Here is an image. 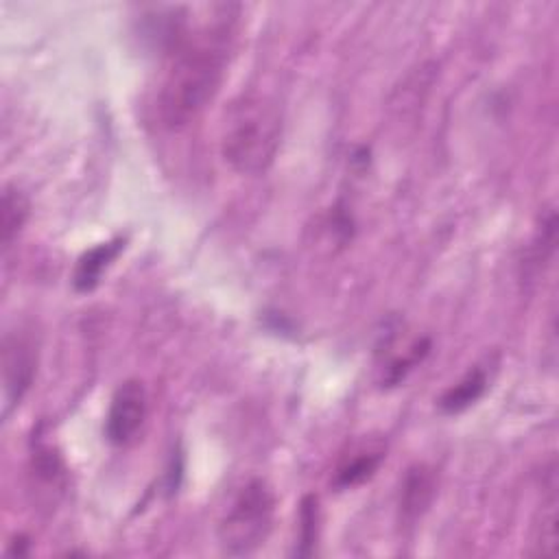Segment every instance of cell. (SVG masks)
I'll use <instances>...</instances> for the list:
<instances>
[{
    "mask_svg": "<svg viewBox=\"0 0 559 559\" xmlns=\"http://www.w3.org/2000/svg\"><path fill=\"white\" fill-rule=\"evenodd\" d=\"M557 552V493L555 480L548 487V498L542 500V518L535 524L533 537V555L550 557Z\"/></svg>",
    "mask_w": 559,
    "mask_h": 559,
    "instance_id": "obj_11",
    "label": "cell"
},
{
    "mask_svg": "<svg viewBox=\"0 0 559 559\" xmlns=\"http://www.w3.org/2000/svg\"><path fill=\"white\" fill-rule=\"evenodd\" d=\"M2 376H4V395L7 404L15 406L22 402L26 391L33 384L35 376V354L33 345L17 334L4 338L2 349Z\"/></svg>",
    "mask_w": 559,
    "mask_h": 559,
    "instance_id": "obj_6",
    "label": "cell"
},
{
    "mask_svg": "<svg viewBox=\"0 0 559 559\" xmlns=\"http://www.w3.org/2000/svg\"><path fill=\"white\" fill-rule=\"evenodd\" d=\"M280 142L282 114L269 96L247 94L231 103L221 135V153L231 170L264 173L273 164Z\"/></svg>",
    "mask_w": 559,
    "mask_h": 559,
    "instance_id": "obj_2",
    "label": "cell"
},
{
    "mask_svg": "<svg viewBox=\"0 0 559 559\" xmlns=\"http://www.w3.org/2000/svg\"><path fill=\"white\" fill-rule=\"evenodd\" d=\"M277 498L266 480L251 478L240 487L218 522V544L227 555L242 557L266 544L275 524Z\"/></svg>",
    "mask_w": 559,
    "mask_h": 559,
    "instance_id": "obj_3",
    "label": "cell"
},
{
    "mask_svg": "<svg viewBox=\"0 0 559 559\" xmlns=\"http://www.w3.org/2000/svg\"><path fill=\"white\" fill-rule=\"evenodd\" d=\"M319 537V500L317 496H304L299 507V548L301 557H310L314 552V544Z\"/></svg>",
    "mask_w": 559,
    "mask_h": 559,
    "instance_id": "obj_12",
    "label": "cell"
},
{
    "mask_svg": "<svg viewBox=\"0 0 559 559\" xmlns=\"http://www.w3.org/2000/svg\"><path fill=\"white\" fill-rule=\"evenodd\" d=\"M227 57V22L175 41L157 90V116L166 129H186L207 109L223 85Z\"/></svg>",
    "mask_w": 559,
    "mask_h": 559,
    "instance_id": "obj_1",
    "label": "cell"
},
{
    "mask_svg": "<svg viewBox=\"0 0 559 559\" xmlns=\"http://www.w3.org/2000/svg\"><path fill=\"white\" fill-rule=\"evenodd\" d=\"M28 199L17 190L7 186L2 192V210H0V238L2 247H11L13 238L20 234L28 218Z\"/></svg>",
    "mask_w": 559,
    "mask_h": 559,
    "instance_id": "obj_9",
    "label": "cell"
},
{
    "mask_svg": "<svg viewBox=\"0 0 559 559\" xmlns=\"http://www.w3.org/2000/svg\"><path fill=\"white\" fill-rule=\"evenodd\" d=\"M122 247H124V240L114 238V240H107V242H100V245L87 249L76 262L74 277H72L74 288L79 293H87V290L96 288L100 282V275L116 260V255L120 253Z\"/></svg>",
    "mask_w": 559,
    "mask_h": 559,
    "instance_id": "obj_7",
    "label": "cell"
},
{
    "mask_svg": "<svg viewBox=\"0 0 559 559\" xmlns=\"http://www.w3.org/2000/svg\"><path fill=\"white\" fill-rule=\"evenodd\" d=\"M148 415V393L142 380H124L111 395L105 417V437L114 445L131 443Z\"/></svg>",
    "mask_w": 559,
    "mask_h": 559,
    "instance_id": "obj_4",
    "label": "cell"
},
{
    "mask_svg": "<svg viewBox=\"0 0 559 559\" xmlns=\"http://www.w3.org/2000/svg\"><path fill=\"white\" fill-rule=\"evenodd\" d=\"M435 493H437V469L428 463L411 465L400 485V498H397L400 522L404 526L417 524L424 518V513L430 509Z\"/></svg>",
    "mask_w": 559,
    "mask_h": 559,
    "instance_id": "obj_5",
    "label": "cell"
},
{
    "mask_svg": "<svg viewBox=\"0 0 559 559\" xmlns=\"http://www.w3.org/2000/svg\"><path fill=\"white\" fill-rule=\"evenodd\" d=\"M384 459V452L382 448H369V450H362L358 452L356 456H352L349 461H345L338 469H336V476H334V485L338 489H347V487H356L360 483H365L367 478L373 476V472L378 469V465L382 463Z\"/></svg>",
    "mask_w": 559,
    "mask_h": 559,
    "instance_id": "obj_10",
    "label": "cell"
},
{
    "mask_svg": "<svg viewBox=\"0 0 559 559\" xmlns=\"http://www.w3.org/2000/svg\"><path fill=\"white\" fill-rule=\"evenodd\" d=\"M487 389V373L476 367L467 371L456 384H452L441 397H439V408L445 415H459L465 408H469Z\"/></svg>",
    "mask_w": 559,
    "mask_h": 559,
    "instance_id": "obj_8",
    "label": "cell"
}]
</instances>
